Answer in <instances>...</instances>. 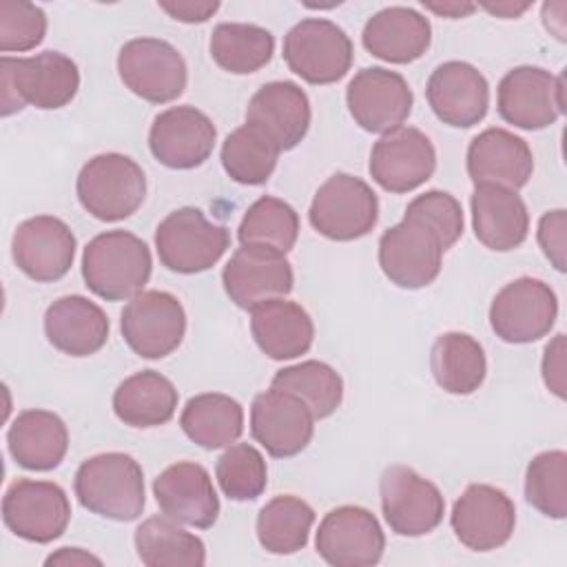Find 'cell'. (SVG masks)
Masks as SVG:
<instances>
[{"label": "cell", "instance_id": "cell-1", "mask_svg": "<svg viewBox=\"0 0 567 567\" xmlns=\"http://www.w3.org/2000/svg\"><path fill=\"white\" fill-rule=\"evenodd\" d=\"M80 89L78 64L60 51L29 58H0V113L7 117L27 104L53 111L66 106Z\"/></svg>", "mask_w": 567, "mask_h": 567}, {"label": "cell", "instance_id": "cell-2", "mask_svg": "<svg viewBox=\"0 0 567 567\" xmlns=\"http://www.w3.org/2000/svg\"><path fill=\"white\" fill-rule=\"evenodd\" d=\"M73 489L84 509L117 523L140 518L146 505L144 470L124 452H102L82 461Z\"/></svg>", "mask_w": 567, "mask_h": 567}, {"label": "cell", "instance_id": "cell-3", "mask_svg": "<svg viewBox=\"0 0 567 567\" xmlns=\"http://www.w3.org/2000/svg\"><path fill=\"white\" fill-rule=\"evenodd\" d=\"M153 257L144 239L128 230L95 235L82 252V279L104 301H124L144 290Z\"/></svg>", "mask_w": 567, "mask_h": 567}, {"label": "cell", "instance_id": "cell-4", "mask_svg": "<svg viewBox=\"0 0 567 567\" xmlns=\"http://www.w3.org/2000/svg\"><path fill=\"white\" fill-rule=\"evenodd\" d=\"M75 193L82 208L95 219L120 221L144 204L146 175L128 155L100 153L80 168Z\"/></svg>", "mask_w": 567, "mask_h": 567}, {"label": "cell", "instance_id": "cell-5", "mask_svg": "<svg viewBox=\"0 0 567 567\" xmlns=\"http://www.w3.org/2000/svg\"><path fill=\"white\" fill-rule=\"evenodd\" d=\"M228 246V228L210 221L195 206L168 213L155 228V250L162 266L179 275H197L213 268Z\"/></svg>", "mask_w": 567, "mask_h": 567}, {"label": "cell", "instance_id": "cell-6", "mask_svg": "<svg viewBox=\"0 0 567 567\" xmlns=\"http://www.w3.org/2000/svg\"><path fill=\"white\" fill-rule=\"evenodd\" d=\"M308 219L326 239L354 241L377 226L379 197L361 177L334 173L317 188Z\"/></svg>", "mask_w": 567, "mask_h": 567}, {"label": "cell", "instance_id": "cell-7", "mask_svg": "<svg viewBox=\"0 0 567 567\" xmlns=\"http://www.w3.org/2000/svg\"><path fill=\"white\" fill-rule=\"evenodd\" d=\"M352 58V40L326 18H303L284 38L288 69L308 84L339 82L350 71Z\"/></svg>", "mask_w": 567, "mask_h": 567}, {"label": "cell", "instance_id": "cell-8", "mask_svg": "<svg viewBox=\"0 0 567 567\" xmlns=\"http://www.w3.org/2000/svg\"><path fill=\"white\" fill-rule=\"evenodd\" d=\"M117 73L124 86L151 104L177 100L188 82L182 53L159 38H133L117 53Z\"/></svg>", "mask_w": 567, "mask_h": 567}, {"label": "cell", "instance_id": "cell-9", "mask_svg": "<svg viewBox=\"0 0 567 567\" xmlns=\"http://www.w3.org/2000/svg\"><path fill=\"white\" fill-rule=\"evenodd\" d=\"M381 512L388 527L408 538L434 532L445 514L441 489L408 465H388L379 478Z\"/></svg>", "mask_w": 567, "mask_h": 567}, {"label": "cell", "instance_id": "cell-10", "mask_svg": "<svg viewBox=\"0 0 567 567\" xmlns=\"http://www.w3.org/2000/svg\"><path fill=\"white\" fill-rule=\"evenodd\" d=\"M558 317V297L536 277L505 284L492 299L489 326L505 343H534L549 334Z\"/></svg>", "mask_w": 567, "mask_h": 567}, {"label": "cell", "instance_id": "cell-11", "mask_svg": "<svg viewBox=\"0 0 567 567\" xmlns=\"http://www.w3.org/2000/svg\"><path fill=\"white\" fill-rule=\"evenodd\" d=\"M496 111L516 128L540 131L565 113V82L543 66H514L496 89Z\"/></svg>", "mask_w": 567, "mask_h": 567}, {"label": "cell", "instance_id": "cell-12", "mask_svg": "<svg viewBox=\"0 0 567 567\" xmlns=\"http://www.w3.org/2000/svg\"><path fill=\"white\" fill-rule=\"evenodd\" d=\"M126 346L142 359H164L175 352L186 332L182 301L166 290H142L120 315Z\"/></svg>", "mask_w": 567, "mask_h": 567}, {"label": "cell", "instance_id": "cell-13", "mask_svg": "<svg viewBox=\"0 0 567 567\" xmlns=\"http://www.w3.org/2000/svg\"><path fill=\"white\" fill-rule=\"evenodd\" d=\"M2 520L18 538L47 545L66 532L71 503L58 483L18 478L4 492Z\"/></svg>", "mask_w": 567, "mask_h": 567}, {"label": "cell", "instance_id": "cell-14", "mask_svg": "<svg viewBox=\"0 0 567 567\" xmlns=\"http://www.w3.org/2000/svg\"><path fill=\"white\" fill-rule=\"evenodd\" d=\"M439 237L421 221L403 217L379 239V266L390 284L403 290L430 286L443 266Z\"/></svg>", "mask_w": 567, "mask_h": 567}, {"label": "cell", "instance_id": "cell-15", "mask_svg": "<svg viewBox=\"0 0 567 567\" xmlns=\"http://www.w3.org/2000/svg\"><path fill=\"white\" fill-rule=\"evenodd\" d=\"M315 547L332 567H372L383 556L385 534L370 509L339 505L321 518Z\"/></svg>", "mask_w": 567, "mask_h": 567}, {"label": "cell", "instance_id": "cell-16", "mask_svg": "<svg viewBox=\"0 0 567 567\" xmlns=\"http://www.w3.org/2000/svg\"><path fill=\"white\" fill-rule=\"evenodd\" d=\"M352 120L368 133H388L410 117L414 95L408 80L383 66H365L354 73L346 89Z\"/></svg>", "mask_w": 567, "mask_h": 567}, {"label": "cell", "instance_id": "cell-17", "mask_svg": "<svg viewBox=\"0 0 567 567\" xmlns=\"http://www.w3.org/2000/svg\"><path fill=\"white\" fill-rule=\"evenodd\" d=\"M450 525L461 545L472 551L503 547L516 527V505L498 487L472 483L454 501Z\"/></svg>", "mask_w": 567, "mask_h": 567}, {"label": "cell", "instance_id": "cell-18", "mask_svg": "<svg viewBox=\"0 0 567 567\" xmlns=\"http://www.w3.org/2000/svg\"><path fill=\"white\" fill-rule=\"evenodd\" d=\"M217 142L213 120L190 104L171 106L155 115L148 131V148L153 157L173 171H190L202 166Z\"/></svg>", "mask_w": 567, "mask_h": 567}, {"label": "cell", "instance_id": "cell-19", "mask_svg": "<svg viewBox=\"0 0 567 567\" xmlns=\"http://www.w3.org/2000/svg\"><path fill=\"white\" fill-rule=\"evenodd\" d=\"M368 168L383 190L396 195L410 193L434 175L436 151L423 131L399 126L374 142Z\"/></svg>", "mask_w": 567, "mask_h": 567}, {"label": "cell", "instance_id": "cell-20", "mask_svg": "<svg viewBox=\"0 0 567 567\" xmlns=\"http://www.w3.org/2000/svg\"><path fill=\"white\" fill-rule=\"evenodd\" d=\"M315 421L299 396L277 388L259 392L250 405V434L272 458L301 454L312 441Z\"/></svg>", "mask_w": 567, "mask_h": 567}, {"label": "cell", "instance_id": "cell-21", "mask_svg": "<svg viewBox=\"0 0 567 567\" xmlns=\"http://www.w3.org/2000/svg\"><path fill=\"white\" fill-rule=\"evenodd\" d=\"M221 284L228 299L241 308L288 297L295 286V272L286 255L264 246H239L221 270Z\"/></svg>", "mask_w": 567, "mask_h": 567}, {"label": "cell", "instance_id": "cell-22", "mask_svg": "<svg viewBox=\"0 0 567 567\" xmlns=\"http://www.w3.org/2000/svg\"><path fill=\"white\" fill-rule=\"evenodd\" d=\"M73 230L53 215L24 219L11 237V257L29 279L49 284L62 279L75 259Z\"/></svg>", "mask_w": 567, "mask_h": 567}, {"label": "cell", "instance_id": "cell-23", "mask_svg": "<svg viewBox=\"0 0 567 567\" xmlns=\"http://www.w3.org/2000/svg\"><path fill=\"white\" fill-rule=\"evenodd\" d=\"M425 97L443 124L470 128L487 115L489 84L474 64L450 60L432 71Z\"/></svg>", "mask_w": 567, "mask_h": 567}, {"label": "cell", "instance_id": "cell-24", "mask_svg": "<svg viewBox=\"0 0 567 567\" xmlns=\"http://www.w3.org/2000/svg\"><path fill=\"white\" fill-rule=\"evenodd\" d=\"M153 496L162 514L197 529H208L219 518V496L208 470L193 461L168 465L153 481Z\"/></svg>", "mask_w": 567, "mask_h": 567}, {"label": "cell", "instance_id": "cell-25", "mask_svg": "<svg viewBox=\"0 0 567 567\" xmlns=\"http://www.w3.org/2000/svg\"><path fill=\"white\" fill-rule=\"evenodd\" d=\"M467 175L476 184L503 188H523L534 173V153L529 144L507 128L489 126L467 146Z\"/></svg>", "mask_w": 567, "mask_h": 567}, {"label": "cell", "instance_id": "cell-26", "mask_svg": "<svg viewBox=\"0 0 567 567\" xmlns=\"http://www.w3.org/2000/svg\"><path fill=\"white\" fill-rule=\"evenodd\" d=\"M310 100L290 80H275L255 91L246 109V124L264 131L279 151L295 148L310 128Z\"/></svg>", "mask_w": 567, "mask_h": 567}, {"label": "cell", "instance_id": "cell-27", "mask_svg": "<svg viewBox=\"0 0 567 567\" xmlns=\"http://www.w3.org/2000/svg\"><path fill=\"white\" fill-rule=\"evenodd\" d=\"M470 206L474 235L485 248L507 252L527 239L529 213L516 190L494 184H476Z\"/></svg>", "mask_w": 567, "mask_h": 567}, {"label": "cell", "instance_id": "cell-28", "mask_svg": "<svg viewBox=\"0 0 567 567\" xmlns=\"http://www.w3.org/2000/svg\"><path fill=\"white\" fill-rule=\"evenodd\" d=\"M109 317L82 295H64L44 312L47 341L69 357H89L104 348L109 339Z\"/></svg>", "mask_w": 567, "mask_h": 567}, {"label": "cell", "instance_id": "cell-29", "mask_svg": "<svg viewBox=\"0 0 567 567\" xmlns=\"http://www.w3.org/2000/svg\"><path fill=\"white\" fill-rule=\"evenodd\" d=\"M361 42L365 51L383 62L410 64L432 44L430 20L410 7H385L368 18Z\"/></svg>", "mask_w": 567, "mask_h": 567}, {"label": "cell", "instance_id": "cell-30", "mask_svg": "<svg viewBox=\"0 0 567 567\" xmlns=\"http://www.w3.org/2000/svg\"><path fill=\"white\" fill-rule=\"evenodd\" d=\"M250 332L257 348L275 361L297 359L306 354L315 341L310 315L286 297L255 306L250 310Z\"/></svg>", "mask_w": 567, "mask_h": 567}, {"label": "cell", "instance_id": "cell-31", "mask_svg": "<svg viewBox=\"0 0 567 567\" xmlns=\"http://www.w3.org/2000/svg\"><path fill=\"white\" fill-rule=\"evenodd\" d=\"M11 458L31 472L55 470L69 450L66 423L49 410L20 412L7 432Z\"/></svg>", "mask_w": 567, "mask_h": 567}, {"label": "cell", "instance_id": "cell-32", "mask_svg": "<svg viewBox=\"0 0 567 567\" xmlns=\"http://www.w3.org/2000/svg\"><path fill=\"white\" fill-rule=\"evenodd\" d=\"M179 394L173 381L155 370L126 377L113 392L115 416L131 427H159L177 410Z\"/></svg>", "mask_w": 567, "mask_h": 567}, {"label": "cell", "instance_id": "cell-33", "mask_svg": "<svg viewBox=\"0 0 567 567\" xmlns=\"http://www.w3.org/2000/svg\"><path fill=\"white\" fill-rule=\"evenodd\" d=\"M430 370L436 385L447 394H472L487 374L485 350L467 332H443L432 343Z\"/></svg>", "mask_w": 567, "mask_h": 567}, {"label": "cell", "instance_id": "cell-34", "mask_svg": "<svg viewBox=\"0 0 567 567\" xmlns=\"http://www.w3.org/2000/svg\"><path fill=\"white\" fill-rule=\"evenodd\" d=\"M179 425L204 450L228 447L244 432V408L228 394L202 392L186 401Z\"/></svg>", "mask_w": 567, "mask_h": 567}, {"label": "cell", "instance_id": "cell-35", "mask_svg": "<svg viewBox=\"0 0 567 567\" xmlns=\"http://www.w3.org/2000/svg\"><path fill=\"white\" fill-rule=\"evenodd\" d=\"M133 543L146 567H199L206 563L204 540L164 514L142 520Z\"/></svg>", "mask_w": 567, "mask_h": 567}, {"label": "cell", "instance_id": "cell-36", "mask_svg": "<svg viewBox=\"0 0 567 567\" xmlns=\"http://www.w3.org/2000/svg\"><path fill=\"white\" fill-rule=\"evenodd\" d=\"M208 51L219 69L233 75H250L272 60L275 38L259 24L219 22L210 33Z\"/></svg>", "mask_w": 567, "mask_h": 567}, {"label": "cell", "instance_id": "cell-37", "mask_svg": "<svg viewBox=\"0 0 567 567\" xmlns=\"http://www.w3.org/2000/svg\"><path fill=\"white\" fill-rule=\"evenodd\" d=\"M315 509L299 496L279 494L257 514L255 532L259 545L277 556L297 554L308 545Z\"/></svg>", "mask_w": 567, "mask_h": 567}, {"label": "cell", "instance_id": "cell-38", "mask_svg": "<svg viewBox=\"0 0 567 567\" xmlns=\"http://www.w3.org/2000/svg\"><path fill=\"white\" fill-rule=\"evenodd\" d=\"M279 153V146L264 131L244 122L226 135L219 157L230 179L244 186H259L275 173Z\"/></svg>", "mask_w": 567, "mask_h": 567}, {"label": "cell", "instance_id": "cell-39", "mask_svg": "<svg viewBox=\"0 0 567 567\" xmlns=\"http://www.w3.org/2000/svg\"><path fill=\"white\" fill-rule=\"evenodd\" d=\"M270 388L286 390L299 396L315 419H328L337 412L343 401V379L341 374L317 359H308L275 372Z\"/></svg>", "mask_w": 567, "mask_h": 567}, {"label": "cell", "instance_id": "cell-40", "mask_svg": "<svg viewBox=\"0 0 567 567\" xmlns=\"http://www.w3.org/2000/svg\"><path fill=\"white\" fill-rule=\"evenodd\" d=\"M237 239L241 246H264L286 255L299 239V215L288 202L264 195L244 213Z\"/></svg>", "mask_w": 567, "mask_h": 567}, {"label": "cell", "instance_id": "cell-41", "mask_svg": "<svg viewBox=\"0 0 567 567\" xmlns=\"http://www.w3.org/2000/svg\"><path fill=\"white\" fill-rule=\"evenodd\" d=\"M525 498L547 518L567 516V452L547 450L536 454L525 470Z\"/></svg>", "mask_w": 567, "mask_h": 567}, {"label": "cell", "instance_id": "cell-42", "mask_svg": "<svg viewBox=\"0 0 567 567\" xmlns=\"http://www.w3.org/2000/svg\"><path fill=\"white\" fill-rule=\"evenodd\" d=\"M215 478L226 498L246 503L264 494L268 485V467L255 445L233 443L217 458Z\"/></svg>", "mask_w": 567, "mask_h": 567}, {"label": "cell", "instance_id": "cell-43", "mask_svg": "<svg viewBox=\"0 0 567 567\" xmlns=\"http://www.w3.org/2000/svg\"><path fill=\"white\" fill-rule=\"evenodd\" d=\"M403 217L425 224L439 237L443 250H450L461 239L463 226H465L461 202L447 190H439V188L416 195L405 206Z\"/></svg>", "mask_w": 567, "mask_h": 567}, {"label": "cell", "instance_id": "cell-44", "mask_svg": "<svg viewBox=\"0 0 567 567\" xmlns=\"http://www.w3.org/2000/svg\"><path fill=\"white\" fill-rule=\"evenodd\" d=\"M47 35V13L24 0L0 2V51L24 53L35 49Z\"/></svg>", "mask_w": 567, "mask_h": 567}, {"label": "cell", "instance_id": "cell-45", "mask_svg": "<svg viewBox=\"0 0 567 567\" xmlns=\"http://www.w3.org/2000/svg\"><path fill=\"white\" fill-rule=\"evenodd\" d=\"M565 233H567L565 208L547 210L538 219V230H536L538 246L558 272H565Z\"/></svg>", "mask_w": 567, "mask_h": 567}, {"label": "cell", "instance_id": "cell-46", "mask_svg": "<svg viewBox=\"0 0 567 567\" xmlns=\"http://www.w3.org/2000/svg\"><path fill=\"white\" fill-rule=\"evenodd\" d=\"M543 381L549 392L558 399H565V334L558 332L545 348L543 354Z\"/></svg>", "mask_w": 567, "mask_h": 567}, {"label": "cell", "instance_id": "cell-47", "mask_svg": "<svg viewBox=\"0 0 567 567\" xmlns=\"http://www.w3.org/2000/svg\"><path fill=\"white\" fill-rule=\"evenodd\" d=\"M157 7L166 11L173 20L195 24L213 18L215 11L219 9V2H159Z\"/></svg>", "mask_w": 567, "mask_h": 567}, {"label": "cell", "instance_id": "cell-48", "mask_svg": "<svg viewBox=\"0 0 567 567\" xmlns=\"http://www.w3.org/2000/svg\"><path fill=\"white\" fill-rule=\"evenodd\" d=\"M102 565V560L82 547H60L55 554H51L44 565Z\"/></svg>", "mask_w": 567, "mask_h": 567}, {"label": "cell", "instance_id": "cell-49", "mask_svg": "<svg viewBox=\"0 0 567 567\" xmlns=\"http://www.w3.org/2000/svg\"><path fill=\"white\" fill-rule=\"evenodd\" d=\"M423 7L427 11H434L436 16H443V18H465V16L476 11V4H467V2H443V4L423 2Z\"/></svg>", "mask_w": 567, "mask_h": 567}, {"label": "cell", "instance_id": "cell-50", "mask_svg": "<svg viewBox=\"0 0 567 567\" xmlns=\"http://www.w3.org/2000/svg\"><path fill=\"white\" fill-rule=\"evenodd\" d=\"M485 11L494 13V16H501V18H518L523 11L529 9V2H523V4H512V2H503V4H483Z\"/></svg>", "mask_w": 567, "mask_h": 567}]
</instances>
